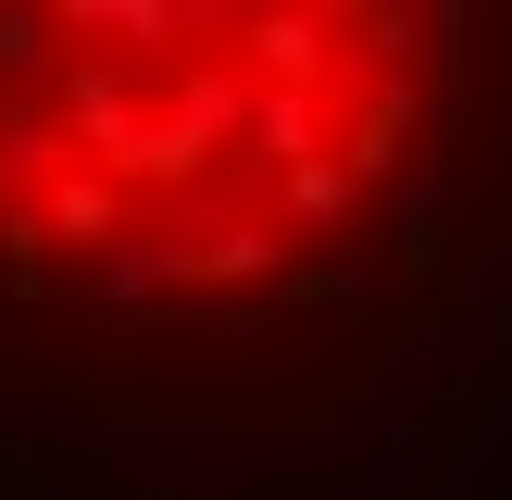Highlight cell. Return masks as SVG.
I'll list each match as a JSON object with an SVG mask.
<instances>
[{"label":"cell","mask_w":512,"mask_h":500,"mask_svg":"<svg viewBox=\"0 0 512 500\" xmlns=\"http://www.w3.org/2000/svg\"><path fill=\"white\" fill-rule=\"evenodd\" d=\"M250 150H263L275 175L325 163V150H338V138H325V100H313V88H263V100H250Z\"/></svg>","instance_id":"cell-1"},{"label":"cell","mask_w":512,"mask_h":500,"mask_svg":"<svg viewBox=\"0 0 512 500\" xmlns=\"http://www.w3.org/2000/svg\"><path fill=\"white\" fill-rule=\"evenodd\" d=\"M413 125H425V100H413V75H388V88L363 100V125H350V138H338V163H350V175H388L400 150H413Z\"/></svg>","instance_id":"cell-2"},{"label":"cell","mask_w":512,"mask_h":500,"mask_svg":"<svg viewBox=\"0 0 512 500\" xmlns=\"http://www.w3.org/2000/svg\"><path fill=\"white\" fill-rule=\"evenodd\" d=\"M350 200H363V175L325 150V163H300V175H275V213L300 225V238H325V225H350Z\"/></svg>","instance_id":"cell-3"}]
</instances>
